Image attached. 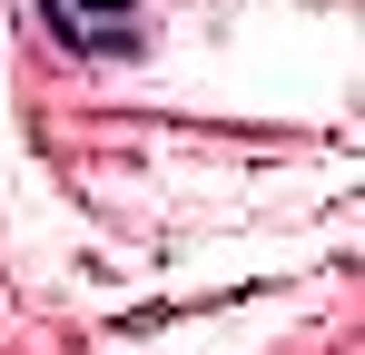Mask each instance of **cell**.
<instances>
[{"label":"cell","instance_id":"1","mask_svg":"<svg viewBox=\"0 0 365 355\" xmlns=\"http://www.w3.org/2000/svg\"><path fill=\"white\" fill-rule=\"evenodd\" d=\"M30 10L69 59H138V40H148L138 0H30Z\"/></svg>","mask_w":365,"mask_h":355}]
</instances>
